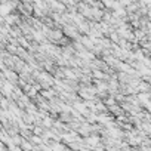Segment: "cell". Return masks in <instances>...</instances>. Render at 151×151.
Segmentation results:
<instances>
[{
    "label": "cell",
    "mask_w": 151,
    "mask_h": 151,
    "mask_svg": "<svg viewBox=\"0 0 151 151\" xmlns=\"http://www.w3.org/2000/svg\"><path fill=\"white\" fill-rule=\"evenodd\" d=\"M62 31H64V34L67 36V37H70L71 40H77L79 37H80V31H79V28H77V25H74L73 22L70 24H65L64 27H62Z\"/></svg>",
    "instance_id": "6da1fadb"
},
{
    "label": "cell",
    "mask_w": 151,
    "mask_h": 151,
    "mask_svg": "<svg viewBox=\"0 0 151 151\" xmlns=\"http://www.w3.org/2000/svg\"><path fill=\"white\" fill-rule=\"evenodd\" d=\"M64 36H65V34H64L62 28H58V27H56V28H52V30H50L47 39H49V42H52V43H59Z\"/></svg>",
    "instance_id": "7a4b0ae2"
},
{
    "label": "cell",
    "mask_w": 151,
    "mask_h": 151,
    "mask_svg": "<svg viewBox=\"0 0 151 151\" xmlns=\"http://www.w3.org/2000/svg\"><path fill=\"white\" fill-rule=\"evenodd\" d=\"M102 141V138H99L98 135H92V136H85V142L91 147V148H95L99 142Z\"/></svg>",
    "instance_id": "3957f363"
},
{
    "label": "cell",
    "mask_w": 151,
    "mask_h": 151,
    "mask_svg": "<svg viewBox=\"0 0 151 151\" xmlns=\"http://www.w3.org/2000/svg\"><path fill=\"white\" fill-rule=\"evenodd\" d=\"M22 3H34V0H21Z\"/></svg>",
    "instance_id": "277c9868"
}]
</instances>
